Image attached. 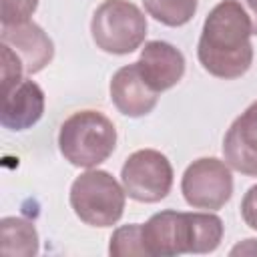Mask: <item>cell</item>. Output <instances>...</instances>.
Instances as JSON below:
<instances>
[{"label":"cell","mask_w":257,"mask_h":257,"mask_svg":"<svg viewBox=\"0 0 257 257\" xmlns=\"http://www.w3.org/2000/svg\"><path fill=\"white\" fill-rule=\"evenodd\" d=\"M108 90H110V100L116 106V110L131 118L149 114L157 106L159 94H161L145 80L139 68V62L120 66L112 74Z\"/></svg>","instance_id":"obj_9"},{"label":"cell","mask_w":257,"mask_h":257,"mask_svg":"<svg viewBox=\"0 0 257 257\" xmlns=\"http://www.w3.org/2000/svg\"><path fill=\"white\" fill-rule=\"evenodd\" d=\"M0 42L10 46L24 64L26 74H36L54 58V44L50 36L36 22H20L2 26Z\"/></svg>","instance_id":"obj_10"},{"label":"cell","mask_w":257,"mask_h":257,"mask_svg":"<svg viewBox=\"0 0 257 257\" xmlns=\"http://www.w3.org/2000/svg\"><path fill=\"white\" fill-rule=\"evenodd\" d=\"M223 221L211 211H159L143 225L149 257H177L183 253H211L221 245Z\"/></svg>","instance_id":"obj_2"},{"label":"cell","mask_w":257,"mask_h":257,"mask_svg":"<svg viewBox=\"0 0 257 257\" xmlns=\"http://www.w3.org/2000/svg\"><path fill=\"white\" fill-rule=\"evenodd\" d=\"M197 0H143L147 14L171 28L191 22L197 12Z\"/></svg>","instance_id":"obj_14"},{"label":"cell","mask_w":257,"mask_h":257,"mask_svg":"<svg viewBox=\"0 0 257 257\" xmlns=\"http://www.w3.org/2000/svg\"><path fill=\"white\" fill-rule=\"evenodd\" d=\"M241 217L247 227L257 231V185L249 187L241 201Z\"/></svg>","instance_id":"obj_18"},{"label":"cell","mask_w":257,"mask_h":257,"mask_svg":"<svg viewBox=\"0 0 257 257\" xmlns=\"http://www.w3.org/2000/svg\"><path fill=\"white\" fill-rule=\"evenodd\" d=\"M116 147V128L100 110L72 112L58 131L60 155L74 167L94 169L104 163Z\"/></svg>","instance_id":"obj_3"},{"label":"cell","mask_w":257,"mask_h":257,"mask_svg":"<svg viewBox=\"0 0 257 257\" xmlns=\"http://www.w3.org/2000/svg\"><path fill=\"white\" fill-rule=\"evenodd\" d=\"M241 8H243V12L247 14V18H249V22H251V30H253V34H257V0H235Z\"/></svg>","instance_id":"obj_19"},{"label":"cell","mask_w":257,"mask_h":257,"mask_svg":"<svg viewBox=\"0 0 257 257\" xmlns=\"http://www.w3.org/2000/svg\"><path fill=\"white\" fill-rule=\"evenodd\" d=\"M137 62H139V68H141L145 80L157 92L173 88L185 74L183 52L165 40L145 42Z\"/></svg>","instance_id":"obj_12"},{"label":"cell","mask_w":257,"mask_h":257,"mask_svg":"<svg viewBox=\"0 0 257 257\" xmlns=\"http://www.w3.org/2000/svg\"><path fill=\"white\" fill-rule=\"evenodd\" d=\"M173 165L155 149H141L126 157L120 169V183L126 197L139 203H159L173 187Z\"/></svg>","instance_id":"obj_6"},{"label":"cell","mask_w":257,"mask_h":257,"mask_svg":"<svg viewBox=\"0 0 257 257\" xmlns=\"http://www.w3.org/2000/svg\"><path fill=\"white\" fill-rule=\"evenodd\" d=\"M231 255H257V239H245L231 249Z\"/></svg>","instance_id":"obj_20"},{"label":"cell","mask_w":257,"mask_h":257,"mask_svg":"<svg viewBox=\"0 0 257 257\" xmlns=\"http://www.w3.org/2000/svg\"><path fill=\"white\" fill-rule=\"evenodd\" d=\"M181 193L193 209L217 211L233 195V175L225 161L201 157L193 161L181 179Z\"/></svg>","instance_id":"obj_7"},{"label":"cell","mask_w":257,"mask_h":257,"mask_svg":"<svg viewBox=\"0 0 257 257\" xmlns=\"http://www.w3.org/2000/svg\"><path fill=\"white\" fill-rule=\"evenodd\" d=\"M108 253L112 257H131V255H147L145 243H143V225L141 223H128L112 231Z\"/></svg>","instance_id":"obj_15"},{"label":"cell","mask_w":257,"mask_h":257,"mask_svg":"<svg viewBox=\"0 0 257 257\" xmlns=\"http://www.w3.org/2000/svg\"><path fill=\"white\" fill-rule=\"evenodd\" d=\"M70 207L90 227H112L124 213L126 193L108 171L88 169L70 185Z\"/></svg>","instance_id":"obj_4"},{"label":"cell","mask_w":257,"mask_h":257,"mask_svg":"<svg viewBox=\"0 0 257 257\" xmlns=\"http://www.w3.org/2000/svg\"><path fill=\"white\" fill-rule=\"evenodd\" d=\"M40 249L34 223L24 217H4L0 221V253L16 257H32Z\"/></svg>","instance_id":"obj_13"},{"label":"cell","mask_w":257,"mask_h":257,"mask_svg":"<svg viewBox=\"0 0 257 257\" xmlns=\"http://www.w3.org/2000/svg\"><path fill=\"white\" fill-rule=\"evenodd\" d=\"M0 48H2V90H8L10 86L22 80L24 64L10 46L0 44Z\"/></svg>","instance_id":"obj_17"},{"label":"cell","mask_w":257,"mask_h":257,"mask_svg":"<svg viewBox=\"0 0 257 257\" xmlns=\"http://www.w3.org/2000/svg\"><path fill=\"white\" fill-rule=\"evenodd\" d=\"M36 8H38V0H2V8H0L2 26L30 20Z\"/></svg>","instance_id":"obj_16"},{"label":"cell","mask_w":257,"mask_h":257,"mask_svg":"<svg viewBox=\"0 0 257 257\" xmlns=\"http://www.w3.org/2000/svg\"><path fill=\"white\" fill-rule=\"evenodd\" d=\"M251 22L235 0H221L205 18L197 44L201 66L225 80L243 76L253 62Z\"/></svg>","instance_id":"obj_1"},{"label":"cell","mask_w":257,"mask_h":257,"mask_svg":"<svg viewBox=\"0 0 257 257\" xmlns=\"http://www.w3.org/2000/svg\"><path fill=\"white\" fill-rule=\"evenodd\" d=\"M223 157L233 171L257 177V100H253L227 128Z\"/></svg>","instance_id":"obj_8"},{"label":"cell","mask_w":257,"mask_h":257,"mask_svg":"<svg viewBox=\"0 0 257 257\" xmlns=\"http://www.w3.org/2000/svg\"><path fill=\"white\" fill-rule=\"evenodd\" d=\"M44 90L30 78H22L18 84L2 90L0 122L8 131L32 128L44 114Z\"/></svg>","instance_id":"obj_11"},{"label":"cell","mask_w":257,"mask_h":257,"mask_svg":"<svg viewBox=\"0 0 257 257\" xmlns=\"http://www.w3.org/2000/svg\"><path fill=\"white\" fill-rule=\"evenodd\" d=\"M90 34L102 52L131 54L145 42L147 16L131 0H104L92 14Z\"/></svg>","instance_id":"obj_5"}]
</instances>
